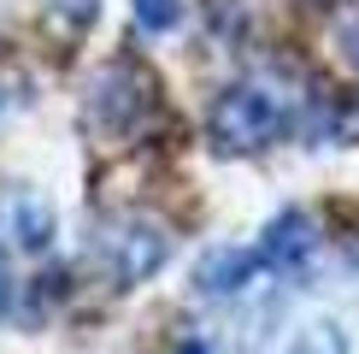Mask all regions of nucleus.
Returning a JSON list of instances; mask_svg holds the SVG:
<instances>
[{
	"instance_id": "obj_1",
	"label": "nucleus",
	"mask_w": 359,
	"mask_h": 354,
	"mask_svg": "<svg viewBox=\"0 0 359 354\" xmlns=\"http://www.w3.org/2000/svg\"><path fill=\"white\" fill-rule=\"evenodd\" d=\"M212 130H218L224 148H265L277 136V100L259 95V88H230V95L218 100Z\"/></svg>"
},
{
	"instance_id": "obj_5",
	"label": "nucleus",
	"mask_w": 359,
	"mask_h": 354,
	"mask_svg": "<svg viewBox=\"0 0 359 354\" xmlns=\"http://www.w3.org/2000/svg\"><path fill=\"white\" fill-rule=\"evenodd\" d=\"M353 59H359V29H353Z\"/></svg>"
},
{
	"instance_id": "obj_2",
	"label": "nucleus",
	"mask_w": 359,
	"mask_h": 354,
	"mask_svg": "<svg viewBox=\"0 0 359 354\" xmlns=\"http://www.w3.org/2000/svg\"><path fill=\"white\" fill-rule=\"evenodd\" d=\"M312 254V225H306V213H283L271 236H265V260L271 266H289V260H306Z\"/></svg>"
},
{
	"instance_id": "obj_4",
	"label": "nucleus",
	"mask_w": 359,
	"mask_h": 354,
	"mask_svg": "<svg viewBox=\"0 0 359 354\" xmlns=\"http://www.w3.org/2000/svg\"><path fill=\"white\" fill-rule=\"evenodd\" d=\"M136 18L147 29H171L177 18H183V6H177V0H136Z\"/></svg>"
},
{
	"instance_id": "obj_3",
	"label": "nucleus",
	"mask_w": 359,
	"mask_h": 354,
	"mask_svg": "<svg viewBox=\"0 0 359 354\" xmlns=\"http://www.w3.org/2000/svg\"><path fill=\"white\" fill-rule=\"evenodd\" d=\"M277 354H348V336H341L336 324H306L289 343H277Z\"/></svg>"
}]
</instances>
